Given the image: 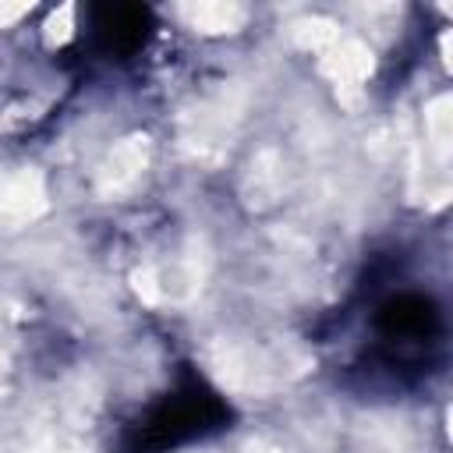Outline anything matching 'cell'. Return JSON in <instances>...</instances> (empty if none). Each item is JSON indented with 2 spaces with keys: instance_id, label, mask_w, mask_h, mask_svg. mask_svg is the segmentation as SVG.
Instances as JSON below:
<instances>
[{
  "instance_id": "1",
  "label": "cell",
  "mask_w": 453,
  "mask_h": 453,
  "mask_svg": "<svg viewBox=\"0 0 453 453\" xmlns=\"http://www.w3.org/2000/svg\"><path fill=\"white\" fill-rule=\"evenodd\" d=\"M145 11L142 7H106L99 11V35L106 39L110 50H134L145 35Z\"/></svg>"
}]
</instances>
